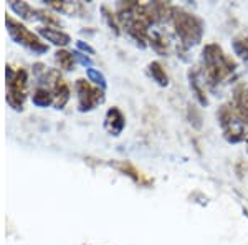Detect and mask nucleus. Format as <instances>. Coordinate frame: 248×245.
<instances>
[{
	"instance_id": "nucleus-1",
	"label": "nucleus",
	"mask_w": 248,
	"mask_h": 245,
	"mask_svg": "<svg viewBox=\"0 0 248 245\" xmlns=\"http://www.w3.org/2000/svg\"><path fill=\"white\" fill-rule=\"evenodd\" d=\"M202 63H203V70H205V80L210 86L222 83L237 68L235 60L227 57L217 43H209V45L203 47Z\"/></svg>"
},
{
	"instance_id": "nucleus-2",
	"label": "nucleus",
	"mask_w": 248,
	"mask_h": 245,
	"mask_svg": "<svg viewBox=\"0 0 248 245\" xmlns=\"http://www.w3.org/2000/svg\"><path fill=\"white\" fill-rule=\"evenodd\" d=\"M172 22H174V29L177 32L179 38L182 40V43L186 47L197 45L202 40L203 23L199 17L189 14V12L177 10L174 18H172Z\"/></svg>"
},
{
	"instance_id": "nucleus-3",
	"label": "nucleus",
	"mask_w": 248,
	"mask_h": 245,
	"mask_svg": "<svg viewBox=\"0 0 248 245\" xmlns=\"http://www.w3.org/2000/svg\"><path fill=\"white\" fill-rule=\"evenodd\" d=\"M7 103L14 110H22L23 101L27 96V71L23 68L14 70L12 66H7Z\"/></svg>"
},
{
	"instance_id": "nucleus-4",
	"label": "nucleus",
	"mask_w": 248,
	"mask_h": 245,
	"mask_svg": "<svg viewBox=\"0 0 248 245\" xmlns=\"http://www.w3.org/2000/svg\"><path fill=\"white\" fill-rule=\"evenodd\" d=\"M218 123L222 126L223 136L229 143H240L247 136V124L238 118L235 110L229 104H223L218 110Z\"/></svg>"
},
{
	"instance_id": "nucleus-5",
	"label": "nucleus",
	"mask_w": 248,
	"mask_h": 245,
	"mask_svg": "<svg viewBox=\"0 0 248 245\" xmlns=\"http://www.w3.org/2000/svg\"><path fill=\"white\" fill-rule=\"evenodd\" d=\"M5 22H7V29H9L10 37L14 38L15 42L29 47L30 50L37 51V53H43V51H46L48 47L33 33V32H30L29 29H27L25 25H22V23L17 22V20L12 18V17H7Z\"/></svg>"
},
{
	"instance_id": "nucleus-6",
	"label": "nucleus",
	"mask_w": 248,
	"mask_h": 245,
	"mask_svg": "<svg viewBox=\"0 0 248 245\" xmlns=\"http://www.w3.org/2000/svg\"><path fill=\"white\" fill-rule=\"evenodd\" d=\"M77 93H78V108L79 111H90L105 101V95L99 88L91 86L86 80L77 82Z\"/></svg>"
},
{
	"instance_id": "nucleus-7",
	"label": "nucleus",
	"mask_w": 248,
	"mask_h": 245,
	"mask_svg": "<svg viewBox=\"0 0 248 245\" xmlns=\"http://www.w3.org/2000/svg\"><path fill=\"white\" fill-rule=\"evenodd\" d=\"M48 82L51 85V95H53V103L55 106L63 108L66 101L70 99V88H68L66 82L60 76L58 71H50L48 73Z\"/></svg>"
},
{
	"instance_id": "nucleus-8",
	"label": "nucleus",
	"mask_w": 248,
	"mask_h": 245,
	"mask_svg": "<svg viewBox=\"0 0 248 245\" xmlns=\"http://www.w3.org/2000/svg\"><path fill=\"white\" fill-rule=\"evenodd\" d=\"M124 124H126V119H124V114L121 113V110H118V108L108 110L106 118H105V128L109 134H113V136L121 134V131L124 130Z\"/></svg>"
},
{
	"instance_id": "nucleus-9",
	"label": "nucleus",
	"mask_w": 248,
	"mask_h": 245,
	"mask_svg": "<svg viewBox=\"0 0 248 245\" xmlns=\"http://www.w3.org/2000/svg\"><path fill=\"white\" fill-rule=\"evenodd\" d=\"M232 108L238 114V118L245 124H248V88L243 86L237 88V91L233 95V104H232Z\"/></svg>"
},
{
	"instance_id": "nucleus-10",
	"label": "nucleus",
	"mask_w": 248,
	"mask_h": 245,
	"mask_svg": "<svg viewBox=\"0 0 248 245\" xmlns=\"http://www.w3.org/2000/svg\"><path fill=\"white\" fill-rule=\"evenodd\" d=\"M113 167H116L118 171H121L123 174L129 176L131 179L134 180L136 184H139V186H149L153 180H151L147 176H144L141 171L136 169L131 163H126V161H121V163H113Z\"/></svg>"
},
{
	"instance_id": "nucleus-11",
	"label": "nucleus",
	"mask_w": 248,
	"mask_h": 245,
	"mask_svg": "<svg viewBox=\"0 0 248 245\" xmlns=\"http://www.w3.org/2000/svg\"><path fill=\"white\" fill-rule=\"evenodd\" d=\"M38 33L40 35H43L48 42H51L53 45H60V47H65L68 45V43L71 42V38H70V35L65 33V32H62V30H55V29H51V27H43V29H40L38 30Z\"/></svg>"
},
{
	"instance_id": "nucleus-12",
	"label": "nucleus",
	"mask_w": 248,
	"mask_h": 245,
	"mask_svg": "<svg viewBox=\"0 0 248 245\" xmlns=\"http://www.w3.org/2000/svg\"><path fill=\"white\" fill-rule=\"evenodd\" d=\"M189 82H190V90L194 91L195 98L199 99V103H201L202 106H205V104L209 103V99H207L205 90L202 88V82H201V78H199L197 70L189 71Z\"/></svg>"
},
{
	"instance_id": "nucleus-13",
	"label": "nucleus",
	"mask_w": 248,
	"mask_h": 245,
	"mask_svg": "<svg viewBox=\"0 0 248 245\" xmlns=\"http://www.w3.org/2000/svg\"><path fill=\"white\" fill-rule=\"evenodd\" d=\"M149 73L153 76V80L157 83L159 86H167L169 85V76H167L166 70L162 68V65L159 62H153L149 65Z\"/></svg>"
},
{
	"instance_id": "nucleus-14",
	"label": "nucleus",
	"mask_w": 248,
	"mask_h": 245,
	"mask_svg": "<svg viewBox=\"0 0 248 245\" xmlns=\"http://www.w3.org/2000/svg\"><path fill=\"white\" fill-rule=\"evenodd\" d=\"M33 103L37 104V106L45 108L48 104L53 103V95H51V91H48L46 88H38L33 93Z\"/></svg>"
},
{
	"instance_id": "nucleus-15",
	"label": "nucleus",
	"mask_w": 248,
	"mask_h": 245,
	"mask_svg": "<svg viewBox=\"0 0 248 245\" xmlns=\"http://www.w3.org/2000/svg\"><path fill=\"white\" fill-rule=\"evenodd\" d=\"M233 50L240 58H243L248 63V37L242 35L233 40Z\"/></svg>"
},
{
	"instance_id": "nucleus-16",
	"label": "nucleus",
	"mask_w": 248,
	"mask_h": 245,
	"mask_svg": "<svg viewBox=\"0 0 248 245\" xmlns=\"http://www.w3.org/2000/svg\"><path fill=\"white\" fill-rule=\"evenodd\" d=\"M57 62L63 70H71L75 65V57L66 50H60L57 51Z\"/></svg>"
},
{
	"instance_id": "nucleus-17",
	"label": "nucleus",
	"mask_w": 248,
	"mask_h": 245,
	"mask_svg": "<svg viewBox=\"0 0 248 245\" xmlns=\"http://www.w3.org/2000/svg\"><path fill=\"white\" fill-rule=\"evenodd\" d=\"M88 78H90V82L96 83V85H99L101 88L106 86V80L103 73H99L98 70H94V68H88Z\"/></svg>"
},
{
	"instance_id": "nucleus-18",
	"label": "nucleus",
	"mask_w": 248,
	"mask_h": 245,
	"mask_svg": "<svg viewBox=\"0 0 248 245\" xmlns=\"http://www.w3.org/2000/svg\"><path fill=\"white\" fill-rule=\"evenodd\" d=\"M75 57H78V58H79V62H81L83 65H88V66H91V60L88 58V57H83L81 53H75Z\"/></svg>"
},
{
	"instance_id": "nucleus-19",
	"label": "nucleus",
	"mask_w": 248,
	"mask_h": 245,
	"mask_svg": "<svg viewBox=\"0 0 248 245\" xmlns=\"http://www.w3.org/2000/svg\"><path fill=\"white\" fill-rule=\"evenodd\" d=\"M78 48H81V50L88 51V53H94L93 48H91L90 45H86V43H83V42H78Z\"/></svg>"
},
{
	"instance_id": "nucleus-20",
	"label": "nucleus",
	"mask_w": 248,
	"mask_h": 245,
	"mask_svg": "<svg viewBox=\"0 0 248 245\" xmlns=\"http://www.w3.org/2000/svg\"><path fill=\"white\" fill-rule=\"evenodd\" d=\"M247 144H248V139H247Z\"/></svg>"
}]
</instances>
